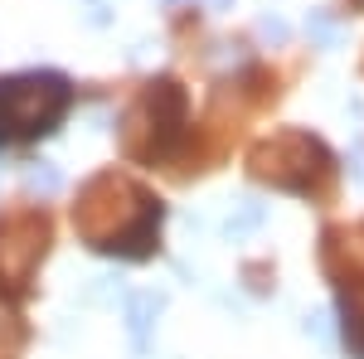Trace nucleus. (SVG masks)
Segmentation results:
<instances>
[{"instance_id": "7", "label": "nucleus", "mask_w": 364, "mask_h": 359, "mask_svg": "<svg viewBox=\"0 0 364 359\" xmlns=\"http://www.w3.org/2000/svg\"><path fill=\"white\" fill-rule=\"evenodd\" d=\"M311 34H316L321 44H336V25H331V20H321V15L311 20Z\"/></svg>"}, {"instance_id": "8", "label": "nucleus", "mask_w": 364, "mask_h": 359, "mask_svg": "<svg viewBox=\"0 0 364 359\" xmlns=\"http://www.w3.org/2000/svg\"><path fill=\"white\" fill-rule=\"evenodd\" d=\"M204 10H233V0H204Z\"/></svg>"}, {"instance_id": "2", "label": "nucleus", "mask_w": 364, "mask_h": 359, "mask_svg": "<svg viewBox=\"0 0 364 359\" xmlns=\"http://www.w3.org/2000/svg\"><path fill=\"white\" fill-rule=\"evenodd\" d=\"M166 311V296L161 291H136V296H127V331L136 345H146V335L156 326V316Z\"/></svg>"}, {"instance_id": "6", "label": "nucleus", "mask_w": 364, "mask_h": 359, "mask_svg": "<svg viewBox=\"0 0 364 359\" xmlns=\"http://www.w3.org/2000/svg\"><path fill=\"white\" fill-rule=\"evenodd\" d=\"M306 331L316 335V340H331V316H326V311H316V316L306 321Z\"/></svg>"}, {"instance_id": "5", "label": "nucleus", "mask_w": 364, "mask_h": 359, "mask_svg": "<svg viewBox=\"0 0 364 359\" xmlns=\"http://www.w3.org/2000/svg\"><path fill=\"white\" fill-rule=\"evenodd\" d=\"M257 34H262V39H272V44H282V39H287V25L272 20V15H262V20H257Z\"/></svg>"}, {"instance_id": "1", "label": "nucleus", "mask_w": 364, "mask_h": 359, "mask_svg": "<svg viewBox=\"0 0 364 359\" xmlns=\"http://www.w3.org/2000/svg\"><path fill=\"white\" fill-rule=\"evenodd\" d=\"M73 92L58 73H20L0 83V141H29L54 132Z\"/></svg>"}, {"instance_id": "4", "label": "nucleus", "mask_w": 364, "mask_h": 359, "mask_svg": "<svg viewBox=\"0 0 364 359\" xmlns=\"http://www.w3.org/2000/svg\"><path fill=\"white\" fill-rule=\"evenodd\" d=\"M25 185H29L34 194H54L58 185H63V175H58L54 166H34V170L25 175Z\"/></svg>"}, {"instance_id": "3", "label": "nucleus", "mask_w": 364, "mask_h": 359, "mask_svg": "<svg viewBox=\"0 0 364 359\" xmlns=\"http://www.w3.org/2000/svg\"><path fill=\"white\" fill-rule=\"evenodd\" d=\"M262 219H267V209H262L257 199H238V214H228V233L243 238V233H252Z\"/></svg>"}]
</instances>
